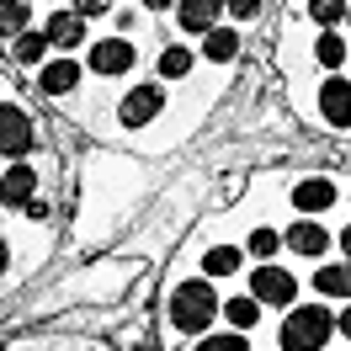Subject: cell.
Instances as JSON below:
<instances>
[{"mask_svg": "<svg viewBox=\"0 0 351 351\" xmlns=\"http://www.w3.org/2000/svg\"><path fill=\"white\" fill-rule=\"evenodd\" d=\"M335 335V314L325 304H298L277 330V346L282 351H325Z\"/></svg>", "mask_w": 351, "mask_h": 351, "instance_id": "obj_1", "label": "cell"}, {"mask_svg": "<svg viewBox=\"0 0 351 351\" xmlns=\"http://www.w3.org/2000/svg\"><path fill=\"white\" fill-rule=\"evenodd\" d=\"M219 308L223 304H219V293L208 282H181L171 293V325L181 330V335H202V330L219 319Z\"/></svg>", "mask_w": 351, "mask_h": 351, "instance_id": "obj_2", "label": "cell"}, {"mask_svg": "<svg viewBox=\"0 0 351 351\" xmlns=\"http://www.w3.org/2000/svg\"><path fill=\"white\" fill-rule=\"evenodd\" d=\"M32 149H38V123H32V112L16 107V101H0V154H5V160H27Z\"/></svg>", "mask_w": 351, "mask_h": 351, "instance_id": "obj_3", "label": "cell"}, {"mask_svg": "<svg viewBox=\"0 0 351 351\" xmlns=\"http://www.w3.org/2000/svg\"><path fill=\"white\" fill-rule=\"evenodd\" d=\"M160 107H165V86H154V80H144V86H133L123 101H117V123L123 128H149L154 117H160Z\"/></svg>", "mask_w": 351, "mask_h": 351, "instance_id": "obj_4", "label": "cell"}, {"mask_svg": "<svg viewBox=\"0 0 351 351\" xmlns=\"http://www.w3.org/2000/svg\"><path fill=\"white\" fill-rule=\"evenodd\" d=\"M133 64H138V48H133L128 38H101V43H90V53H86V69H90V75H101V80L128 75Z\"/></svg>", "mask_w": 351, "mask_h": 351, "instance_id": "obj_5", "label": "cell"}, {"mask_svg": "<svg viewBox=\"0 0 351 351\" xmlns=\"http://www.w3.org/2000/svg\"><path fill=\"white\" fill-rule=\"evenodd\" d=\"M293 293H298V282H293V271H282V266H256L250 271V298L256 304H271V308H287L293 304Z\"/></svg>", "mask_w": 351, "mask_h": 351, "instance_id": "obj_6", "label": "cell"}, {"mask_svg": "<svg viewBox=\"0 0 351 351\" xmlns=\"http://www.w3.org/2000/svg\"><path fill=\"white\" fill-rule=\"evenodd\" d=\"M43 32H48V43L59 48V53H69V48L86 43V16H80L75 5H53L48 22H43Z\"/></svg>", "mask_w": 351, "mask_h": 351, "instance_id": "obj_7", "label": "cell"}, {"mask_svg": "<svg viewBox=\"0 0 351 351\" xmlns=\"http://www.w3.org/2000/svg\"><path fill=\"white\" fill-rule=\"evenodd\" d=\"M32 197H38V171H32L27 160H11L5 176H0V202H5V208H27Z\"/></svg>", "mask_w": 351, "mask_h": 351, "instance_id": "obj_8", "label": "cell"}, {"mask_svg": "<svg viewBox=\"0 0 351 351\" xmlns=\"http://www.w3.org/2000/svg\"><path fill=\"white\" fill-rule=\"evenodd\" d=\"M223 11H229V0H176V22H181V32H213Z\"/></svg>", "mask_w": 351, "mask_h": 351, "instance_id": "obj_9", "label": "cell"}, {"mask_svg": "<svg viewBox=\"0 0 351 351\" xmlns=\"http://www.w3.org/2000/svg\"><path fill=\"white\" fill-rule=\"evenodd\" d=\"M75 86H80V59H69V53H59V59H48L38 69V90L43 96H69Z\"/></svg>", "mask_w": 351, "mask_h": 351, "instance_id": "obj_10", "label": "cell"}, {"mask_svg": "<svg viewBox=\"0 0 351 351\" xmlns=\"http://www.w3.org/2000/svg\"><path fill=\"white\" fill-rule=\"evenodd\" d=\"M319 117H325L330 128H351V80H325L319 86Z\"/></svg>", "mask_w": 351, "mask_h": 351, "instance_id": "obj_11", "label": "cell"}, {"mask_svg": "<svg viewBox=\"0 0 351 351\" xmlns=\"http://www.w3.org/2000/svg\"><path fill=\"white\" fill-rule=\"evenodd\" d=\"M330 202H335V186H330V176H304L298 186H293V208L314 219V213H325Z\"/></svg>", "mask_w": 351, "mask_h": 351, "instance_id": "obj_12", "label": "cell"}, {"mask_svg": "<svg viewBox=\"0 0 351 351\" xmlns=\"http://www.w3.org/2000/svg\"><path fill=\"white\" fill-rule=\"evenodd\" d=\"M287 245H293L304 261H319L325 245H330V234H325V223H319V219H298L293 229H287Z\"/></svg>", "mask_w": 351, "mask_h": 351, "instance_id": "obj_13", "label": "cell"}, {"mask_svg": "<svg viewBox=\"0 0 351 351\" xmlns=\"http://www.w3.org/2000/svg\"><path fill=\"white\" fill-rule=\"evenodd\" d=\"M314 293H319V298H346L351 304V261L319 266V271H314Z\"/></svg>", "mask_w": 351, "mask_h": 351, "instance_id": "obj_14", "label": "cell"}, {"mask_svg": "<svg viewBox=\"0 0 351 351\" xmlns=\"http://www.w3.org/2000/svg\"><path fill=\"white\" fill-rule=\"evenodd\" d=\"M32 27V5L27 0H0V43H16Z\"/></svg>", "mask_w": 351, "mask_h": 351, "instance_id": "obj_15", "label": "cell"}, {"mask_svg": "<svg viewBox=\"0 0 351 351\" xmlns=\"http://www.w3.org/2000/svg\"><path fill=\"white\" fill-rule=\"evenodd\" d=\"M202 53H208L213 64H229V59L240 53V32H234V27H213V32H202Z\"/></svg>", "mask_w": 351, "mask_h": 351, "instance_id": "obj_16", "label": "cell"}, {"mask_svg": "<svg viewBox=\"0 0 351 351\" xmlns=\"http://www.w3.org/2000/svg\"><path fill=\"white\" fill-rule=\"evenodd\" d=\"M48 32H32V27H27L22 38H16V43H11V59H16V64H43L48 59Z\"/></svg>", "mask_w": 351, "mask_h": 351, "instance_id": "obj_17", "label": "cell"}, {"mask_svg": "<svg viewBox=\"0 0 351 351\" xmlns=\"http://www.w3.org/2000/svg\"><path fill=\"white\" fill-rule=\"evenodd\" d=\"M192 64H197L192 48H165V53H160V80H186Z\"/></svg>", "mask_w": 351, "mask_h": 351, "instance_id": "obj_18", "label": "cell"}, {"mask_svg": "<svg viewBox=\"0 0 351 351\" xmlns=\"http://www.w3.org/2000/svg\"><path fill=\"white\" fill-rule=\"evenodd\" d=\"M202 266H208V277H229V271H240V250L234 245H213L202 256Z\"/></svg>", "mask_w": 351, "mask_h": 351, "instance_id": "obj_19", "label": "cell"}, {"mask_svg": "<svg viewBox=\"0 0 351 351\" xmlns=\"http://www.w3.org/2000/svg\"><path fill=\"white\" fill-rule=\"evenodd\" d=\"M314 59H319L325 69H341L346 64V38H341V32H325V38L314 43Z\"/></svg>", "mask_w": 351, "mask_h": 351, "instance_id": "obj_20", "label": "cell"}, {"mask_svg": "<svg viewBox=\"0 0 351 351\" xmlns=\"http://www.w3.org/2000/svg\"><path fill=\"white\" fill-rule=\"evenodd\" d=\"M308 16H314L319 27H335V22L351 16V0H308Z\"/></svg>", "mask_w": 351, "mask_h": 351, "instance_id": "obj_21", "label": "cell"}, {"mask_svg": "<svg viewBox=\"0 0 351 351\" xmlns=\"http://www.w3.org/2000/svg\"><path fill=\"white\" fill-rule=\"evenodd\" d=\"M223 314H229V325H234V330H250L256 319H261V304H256V298H229Z\"/></svg>", "mask_w": 351, "mask_h": 351, "instance_id": "obj_22", "label": "cell"}, {"mask_svg": "<svg viewBox=\"0 0 351 351\" xmlns=\"http://www.w3.org/2000/svg\"><path fill=\"white\" fill-rule=\"evenodd\" d=\"M192 351H250V341H245L240 330H223V335H202Z\"/></svg>", "mask_w": 351, "mask_h": 351, "instance_id": "obj_23", "label": "cell"}, {"mask_svg": "<svg viewBox=\"0 0 351 351\" xmlns=\"http://www.w3.org/2000/svg\"><path fill=\"white\" fill-rule=\"evenodd\" d=\"M277 250H282V234H277V229H256V234H250V256H256V261H271Z\"/></svg>", "mask_w": 351, "mask_h": 351, "instance_id": "obj_24", "label": "cell"}, {"mask_svg": "<svg viewBox=\"0 0 351 351\" xmlns=\"http://www.w3.org/2000/svg\"><path fill=\"white\" fill-rule=\"evenodd\" d=\"M229 16L234 22H256L261 16V0H229Z\"/></svg>", "mask_w": 351, "mask_h": 351, "instance_id": "obj_25", "label": "cell"}, {"mask_svg": "<svg viewBox=\"0 0 351 351\" xmlns=\"http://www.w3.org/2000/svg\"><path fill=\"white\" fill-rule=\"evenodd\" d=\"M69 5H75L86 22H90V16H107V11H112V0H69Z\"/></svg>", "mask_w": 351, "mask_h": 351, "instance_id": "obj_26", "label": "cell"}, {"mask_svg": "<svg viewBox=\"0 0 351 351\" xmlns=\"http://www.w3.org/2000/svg\"><path fill=\"white\" fill-rule=\"evenodd\" d=\"M335 330H341V335H346V341H351V304L341 308V319H335Z\"/></svg>", "mask_w": 351, "mask_h": 351, "instance_id": "obj_27", "label": "cell"}, {"mask_svg": "<svg viewBox=\"0 0 351 351\" xmlns=\"http://www.w3.org/2000/svg\"><path fill=\"white\" fill-rule=\"evenodd\" d=\"M5 266H11V245H5V234H0V277H5Z\"/></svg>", "mask_w": 351, "mask_h": 351, "instance_id": "obj_28", "label": "cell"}, {"mask_svg": "<svg viewBox=\"0 0 351 351\" xmlns=\"http://www.w3.org/2000/svg\"><path fill=\"white\" fill-rule=\"evenodd\" d=\"M144 11H165V5H176V0H138Z\"/></svg>", "mask_w": 351, "mask_h": 351, "instance_id": "obj_29", "label": "cell"}, {"mask_svg": "<svg viewBox=\"0 0 351 351\" xmlns=\"http://www.w3.org/2000/svg\"><path fill=\"white\" fill-rule=\"evenodd\" d=\"M341 250H346V261H351V223L341 229Z\"/></svg>", "mask_w": 351, "mask_h": 351, "instance_id": "obj_30", "label": "cell"}, {"mask_svg": "<svg viewBox=\"0 0 351 351\" xmlns=\"http://www.w3.org/2000/svg\"><path fill=\"white\" fill-rule=\"evenodd\" d=\"M346 22H351V16H346Z\"/></svg>", "mask_w": 351, "mask_h": 351, "instance_id": "obj_31", "label": "cell"}]
</instances>
